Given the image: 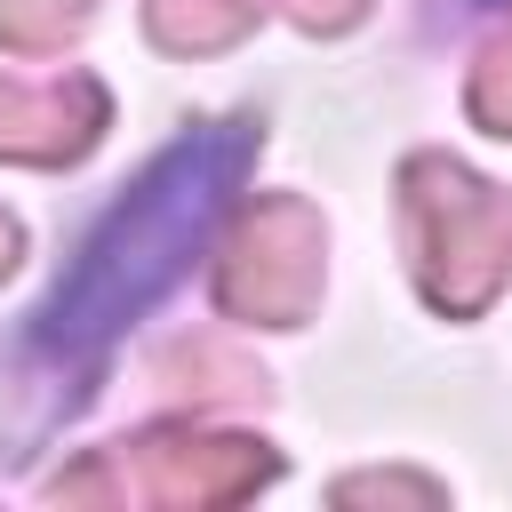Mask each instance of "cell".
I'll use <instances>...</instances> for the list:
<instances>
[{
  "instance_id": "1",
  "label": "cell",
  "mask_w": 512,
  "mask_h": 512,
  "mask_svg": "<svg viewBox=\"0 0 512 512\" xmlns=\"http://www.w3.org/2000/svg\"><path fill=\"white\" fill-rule=\"evenodd\" d=\"M248 128H192L176 136L128 200H112V216L80 240L72 272L56 280L48 312H40V352L48 360H96L128 320H144L192 264V248L208 240V224L224 216L240 168H248Z\"/></svg>"
}]
</instances>
